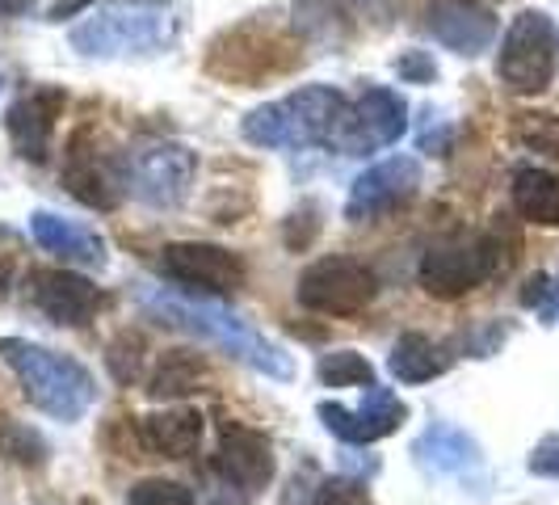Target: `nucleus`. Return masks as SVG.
Instances as JSON below:
<instances>
[{
  "label": "nucleus",
  "mask_w": 559,
  "mask_h": 505,
  "mask_svg": "<svg viewBox=\"0 0 559 505\" xmlns=\"http://www.w3.org/2000/svg\"><path fill=\"white\" fill-rule=\"evenodd\" d=\"M143 304L152 316H160L165 325L181 329V333L198 337L215 350H224L227 359L252 366L257 375L265 379H290L295 375V363L290 354L274 345L270 337H261L249 320H240L231 308L224 304H211V300H190V295H173V291H143Z\"/></svg>",
  "instance_id": "1"
},
{
  "label": "nucleus",
  "mask_w": 559,
  "mask_h": 505,
  "mask_svg": "<svg viewBox=\"0 0 559 505\" xmlns=\"http://www.w3.org/2000/svg\"><path fill=\"white\" fill-rule=\"evenodd\" d=\"M0 363L17 375L26 400L47 418L81 421L97 400V384H93L88 366L59 354V350L34 345L22 337H0Z\"/></svg>",
  "instance_id": "2"
},
{
  "label": "nucleus",
  "mask_w": 559,
  "mask_h": 505,
  "mask_svg": "<svg viewBox=\"0 0 559 505\" xmlns=\"http://www.w3.org/2000/svg\"><path fill=\"white\" fill-rule=\"evenodd\" d=\"M177 30H181V17L168 0H131L81 22L72 30V47L88 59L152 56V51H165L177 38Z\"/></svg>",
  "instance_id": "3"
},
{
  "label": "nucleus",
  "mask_w": 559,
  "mask_h": 505,
  "mask_svg": "<svg viewBox=\"0 0 559 505\" xmlns=\"http://www.w3.org/2000/svg\"><path fill=\"white\" fill-rule=\"evenodd\" d=\"M345 97L329 84H304L295 93H286L270 106H257L245 118V140L252 148H311V143H333Z\"/></svg>",
  "instance_id": "4"
},
{
  "label": "nucleus",
  "mask_w": 559,
  "mask_h": 505,
  "mask_svg": "<svg viewBox=\"0 0 559 505\" xmlns=\"http://www.w3.org/2000/svg\"><path fill=\"white\" fill-rule=\"evenodd\" d=\"M559 63V30L547 13H518L513 26L504 30L501 56H497V77L509 93L518 97H534L543 93Z\"/></svg>",
  "instance_id": "5"
},
{
  "label": "nucleus",
  "mask_w": 559,
  "mask_h": 505,
  "mask_svg": "<svg viewBox=\"0 0 559 505\" xmlns=\"http://www.w3.org/2000/svg\"><path fill=\"white\" fill-rule=\"evenodd\" d=\"M501 270V240L497 236H472L459 245H442L420 257L417 282L425 295L433 300H463L476 286Z\"/></svg>",
  "instance_id": "6"
},
{
  "label": "nucleus",
  "mask_w": 559,
  "mask_h": 505,
  "mask_svg": "<svg viewBox=\"0 0 559 505\" xmlns=\"http://www.w3.org/2000/svg\"><path fill=\"white\" fill-rule=\"evenodd\" d=\"M374 291H379L374 270L354 257H320L299 274L295 286L299 304L320 316H358L370 308Z\"/></svg>",
  "instance_id": "7"
},
{
  "label": "nucleus",
  "mask_w": 559,
  "mask_h": 505,
  "mask_svg": "<svg viewBox=\"0 0 559 505\" xmlns=\"http://www.w3.org/2000/svg\"><path fill=\"white\" fill-rule=\"evenodd\" d=\"M194 173H198V156L186 143H152V148H140L127 161L122 186L131 190V198H140L143 207L168 211V207H177L181 198L190 195Z\"/></svg>",
  "instance_id": "8"
},
{
  "label": "nucleus",
  "mask_w": 559,
  "mask_h": 505,
  "mask_svg": "<svg viewBox=\"0 0 559 505\" xmlns=\"http://www.w3.org/2000/svg\"><path fill=\"white\" fill-rule=\"evenodd\" d=\"M160 274L186 291H206V295H231L240 291L249 270L245 261L224 245H206V240H177L160 249Z\"/></svg>",
  "instance_id": "9"
},
{
  "label": "nucleus",
  "mask_w": 559,
  "mask_h": 505,
  "mask_svg": "<svg viewBox=\"0 0 559 505\" xmlns=\"http://www.w3.org/2000/svg\"><path fill=\"white\" fill-rule=\"evenodd\" d=\"M408 131V106L392 89H366L354 106H345L333 143L345 156H366L379 148H392Z\"/></svg>",
  "instance_id": "10"
},
{
  "label": "nucleus",
  "mask_w": 559,
  "mask_h": 505,
  "mask_svg": "<svg viewBox=\"0 0 559 505\" xmlns=\"http://www.w3.org/2000/svg\"><path fill=\"white\" fill-rule=\"evenodd\" d=\"M320 421H324V430L336 434L341 443H349V447H370V443H379V438H388L395 434L404 418H408V404L392 396L388 388H379V384H370L366 388V400L358 409H345V404H336V400H320Z\"/></svg>",
  "instance_id": "11"
},
{
  "label": "nucleus",
  "mask_w": 559,
  "mask_h": 505,
  "mask_svg": "<svg viewBox=\"0 0 559 505\" xmlns=\"http://www.w3.org/2000/svg\"><path fill=\"white\" fill-rule=\"evenodd\" d=\"M420 190V165L413 156H392L383 165L366 168L354 181L349 202H345V220L362 224V220H379L395 207H404L408 198Z\"/></svg>",
  "instance_id": "12"
},
{
  "label": "nucleus",
  "mask_w": 559,
  "mask_h": 505,
  "mask_svg": "<svg viewBox=\"0 0 559 505\" xmlns=\"http://www.w3.org/2000/svg\"><path fill=\"white\" fill-rule=\"evenodd\" d=\"M215 472L236 484L240 493H261L274 480V447L261 430H252L245 421H219V455H215Z\"/></svg>",
  "instance_id": "13"
},
{
  "label": "nucleus",
  "mask_w": 559,
  "mask_h": 505,
  "mask_svg": "<svg viewBox=\"0 0 559 505\" xmlns=\"http://www.w3.org/2000/svg\"><path fill=\"white\" fill-rule=\"evenodd\" d=\"M425 26L447 51L467 59L484 56L497 43V13L479 0H433Z\"/></svg>",
  "instance_id": "14"
},
{
  "label": "nucleus",
  "mask_w": 559,
  "mask_h": 505,
  "mask_svg": "<svg viewBox=\"0 0 559 505\" xmlns=\"http://www.w3.org/2000/svg\"><path fill=\"white\" fill-rule=\"evenodd\" d=\"M290 47L282 43L274 30H261V26H245L236 34H227L224 43H215L211 51V72L219 77H236V81H261L270 72H282L290 56Z\"/></svg>",
  "instance_id": "15"
},
{
  "label": "nucleus",
  "mask_w": 559,
  "mask_h": 505,
  "mask_svg": "<svg viewBox=\"0 0 559 505\" xmlns=\"http://www.w3.org/2000/svg\"><path fill=\"white\" fill-rule=\"evenodd\" d=\"M63 89H51V84H38L22 93L13 106H9V140L17 148L22 161H34L43 165L51 156V143H56V122L63 114Z\"/></svg>",
  "instance_id": "16"
},
{
  "label": "nucleus",
  "mask_w": 559,
  "mask_h": 505,
  "mask_svg": "<svg viewBox=\"0 0 559 505\" xmlns=\"http://www.w3.org/2000/svg\"><path fill=\"white\" fill-rule=\"evenodd\" d=\"M29 295H34V308L47 320L68 325V329L88 325L97 316V308L106 304L102 291L76 270H34L29 274Z\"/></svg>",
  "instance_id": "17"
},
{
  "label": "nucleus",
  "mask_w": 559,
  "mask_h": 505,
  "mask_svg": "<svg viewBox=\"0 0 559 505\" xmlns=\"http://www.w3.org/2000/svg\"><path fill=\"white\" fill-rule=\"evenodd\" d=\"M63 186H68V195L81 198L84 207H93V211H114V207H118L122 177L97 156V148H88V131H76V136L68 140Z\"/></svg>",
  "instance_id": "18"
},
{
  "label": "nucleus",
  "mask_w": 559,
  "mask_h": 505,
  "mask_svg": "<svg viewBox=\"0 0 559 505\" xmlns=\"http://www.w3.org/2000/svg\"><path fill=\"white\" fill-rule=\"evenodd\" d=\"M29 232L43 249L56 252L63 266H88V270L106 266V240L93 227L72 224V220L51 215V211H38V215H29Z\"/></svg>",
  "instance_id": "19"
},
{
  "label": "nucleus",
  "mask_w": 559,
  "mask_h": 505,
  "mask_svg": "<svg viewBox=\"0 0 559 505\" xmlns=\"http://www.w3.org/2000/svg\"><path fill=\"white\" fill-rule=\"evenodd\" d=\"M413 455H417L420 468L433 472V477H459V472L479 468V443L467 430L447 425V421H433L413 443Z\"/></svg>",
  "instance_id": "20"
},
{
  "label": "nucleus",
  "mask_w": 559,
  "mask_h": 505,
  "mask_svg": "<svg viewBox=\"0 0 559 505\" xmlns=\"http://www.w3.org/2000/svg\"><path fill=\"white\" fill-rule=\"evenodd\" d=\"M202 430H206V421L198 409H165V413L140 421L143 447L160 459H190L202 447Z\"/></svg>",
  "instance_id": "21"
},
{
  "label": "nucleus",
  "mask_w": 559,
  "mask_h": 505,
  "mask_svg": "<svg viewBox=\"0 0 559 505\" xmlns=\"http://www.w3.org/2000/svg\"><path fill=\"white\" fill-rule=\"evenodd\" d=\"M509 195H513V211H518L526 224L559 227V177L556 173L522 165L513 173Z\"/></svg>",
  "instance_id": "22"
},
{
  "label": "nucleus",
  "mask_w": 559,
  "mask_h": 505,
  "mask_svg": "<svg viewBox=\"0 0 559 505\" xmlns=\"http://www.w3.org/2000/svg\"><path fill=\"white\" fill-rule=\"evenodd\" d=\"M450 363H454V354L442 341H433V337L425 333H404L392 345V359H388V366H392V375L400 384H429V379L447 375Z\"/></svg>",
  "instance_id": "23"
},
{
  "label": "nucleus",
  "mask_w": 559,
  "mask_h": 505,
  "mask_svg": "<svg viewBox=\"0 0 559 505\" xmlns=\"http://www.w3.org/2000/svg\"><path fill=\"white\" fill-rule=\"evenodd\" d=\"M202 384H211L206 363H202L198 354L177 350V354H168L165 363H160V371L152 375V388H147V392L156 396V400H173V396L202 392Z\"/></svg>",
  "instance_id": "24"
},
{
  "label": "nucleus",
  "mask_w": 559,
  "mask_h": 505,
  "mask_svg": "<svg viewBox=\"0 0 559 505\" xmlns=\"http://www.w3.org/2000/svg\"><path fill=\"white\" fill-rule=\"evenodd\" d=\"M513 140L522 143L526 152H538L547 161H559V114L547 110H522L513 114Z\"/></svg>",
  "instance_id": "25"
},
{
  "label": "nucleus",
  "mask_w": 559,
  "mask_h": 505,
  "mask_svg": "<svg viewBox=\"0 0 559 505\" xmlns=\"http://www.w3.org/2000/svg\"><path fill=\"white\" fill-rule=\"evenodd\" d=\"M316 375L324 388H370L374 384V366L358 350H329L316 366Z\"/></svg>",
  "instance_id": "26"
},
{
  "label": "nucleus",
  "mask_w": 559,
  "mask_h": 505,
  "mask_svg": "<svg viewBox=\"0 0 559 505\" xmlns=\"http://www.w3.org/2000/svg\"><path fill=\"white\" fill-rule=\"evenodd\" d=\"M106 363H110V371H114V379H118V384L140 379V371H143V337L140 333H122L110 345Z\"/></svg>",
  "instance_id": "27"
},
{
  "label": "nucleus",
  "mask_w": 559,
  "mask_h": 505,
  "mask_svg": "<svg viewBox=\"0 0 559 505\" xmlns=\"http://www.w3.org/2000/svg\"><path fill=\"white\" fill-rule=\"evenodd\" d=\"M127 505H194V493L177 480H140Z\"/></svg>",
  "instance_id": "28"
},
{
  "label": "nucleus",
  "mask_w": 559,
  "mask_h": 505,
  "mask_svg": "<svg viewBox=\"0 0 559 505\" xmlns=\"http://www.w3.org/2000/svg\"><path fill=\"white\" fill-rule=\"evenodd\" d=\"M311 505H374V497L366 493V484L358 480H324L316 493H311Z\"/></svg>",
  "instance_id": "29"
},
{
  "label": "nucleus",
  "mask_w": 559,
  "mask_h": 505,
  "mask_svg": "<svg viewBox=\"0 0 559 505\" xmlns=\"http://www.w3.org/2000/svg\"><path fill=\"white\" fill-rule=\"evenodd\" d=\"M43 443H38V434H29L22 425H4L0 430V455H9V459H17V463H43Z\"/></svg>",
  "instance_id": "30"
},
{
  "label": "nucleus",
  "mask_w": 559,
  "mask_h": 505,
  "mask_svg": "<svg viewBox=\"0 0 559 505\" xmlns=\"http://www.w3.org/2000/svg\"><path fill=\"white\" fill-rule=\"evenodd\" d=\"M395 72L413 84H429L438 77V63L425 56V51H404V56L395 59Z\"/></svg>",
  "instance_id": "31"
},
{
  "label": "nucleus",
  "mask_w": 559,
  "mask_h": 505,
  "mask_svg": "<svg viewBox=\"0 0 559 505\" xmlns=\"http://www.w3.org/2000/svg\"><path fill=\"white\" fill-rule=\"evenodd\" d=\"M531 472L534 477H559V434L543 438L531 455Z\"/></svg>",
  "instance_id": "32"
},
{
  "label": "nucleus",
  "mask_w": 559,
  "mask_h": 505,
  "mask_svg": "<svg viewBox=\"0 0 559 505\" xmlns=\"http://www.w3.org/2000/svg\"><path fill=\"white\" fill-rule=\"evenodd\" d=\"M29 0H0V17H17V13H26Z\"/></svg>",
  "instance_id": "33"
},
{
  "label": "nucleus",
  "mask_w": 559,
  "mask_h": 505,
  "mask_svg": "<svg viewBox=\"0 0 559 505\" xmlns=\"http://www.w3.org/2000/svg\"><path fill=\"white\" fill-rule=\"evenodd\" d=\"M551 316H559V279L551 282V308H547V316H543V320H551Z\"/></svg>",
  "instance_id": "34"
}]
</instances>
